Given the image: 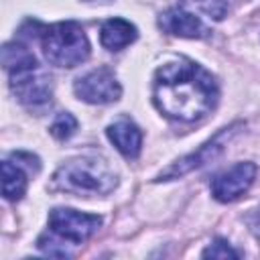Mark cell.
I'll return each instance as SVG.
<instances>
[{"instance_id": "6da1fadb", "label": "cell", "mask_w": 260, "mask_h": 260, "mask_svg": "<svg viewBox=\"0 0 260 260\" xmlns=\"http://www.w3.org/2000/svg\"><path fill=\"white\" fill-rule=\"evenodd\" d=\"M213 75L191 59L165 63L152 81V102L158 112L177 122H197L217 104Z\"/></svg>"}, {"instance_id": "7a4b0ae2", "label": "cell", "mask_w": 260, "mask_h": 260, "mask_svg": "<svg viewBox=\"0 0 260 260\" xmlns=\"http://www.w3.org/2000/svg\"><path fill=\"white\" fill-rule=\"evenodd\" d=\"M118 177L108 160L98 156H77L67 160L53 175V187L73 195H106L114 191Z\"/></svg>"}, {"instance_id": "3957f363", "label": "cell", "mask_w": 260, "mask_h": 260, "mask_svg": "<svg viewBox=\"0 0 260 260\" xmlns=\"http://www.w3.org/2000/svg\"><path fill=\"white\" fill-rule=\"evenodd\" d=\"M41 47L51 65L77 67L89 57V41L83 28L73 22H55L41 28Z\"/></svg>"}, {"instance_id": "277c9868", "label": "cell", "mask_w": 260, "mask_h": 260, "mask_svg": "<svg viewBox=\"0 0 260 260\" xmlns=\"http://www.w3.org/2000/svg\"><path fill=\"white\" fill-rule=\"evenodd\" d=\"M102 225V217L95 213H81L69 207H55L49 213V228L51 232L71 244H81L89 240L98 228Z\"/></svg>"}, {"instance_id": "5b68a950", "label": "cell", "mask_w": 260, "mask_h": 260, "mask_svg": "<svg viewBox=\"0 0 260 260\" xmlns=\"http://www.w3.org/2000/svg\"><path fill=\"white\" fill-rule=\"evenodd\" d=\"M10 89L18 98V102L30 110L49 106L53 98L51 77L43 69H39V65L10 73Z\"/></svg>"}, {"instance_id": "8992f818", "label": "cell", "mask_w": 260, "mask_h": 260, "mask_svg": "<svg viewBox=\"0 0 260 260\" xmlns=\"http://www.w3.org/2000/svg\"><path fill=\"white\" fill-rule=\"evenodd\" d=\"M240 126H242V122H236V124H232V126H228V128H221L213 138H209L205 144H201L195 152H191V154H187V156L175 160L171 167H167L165 171H160L158 177H156V181H173V179H179V177L191 173L193 169L203 167L205 162H209L211 158H215V156L223 150L225 142L236 134V130H238Z\"/></svg>"}, {"instance_id": "52a82bcc", "label": "cell", "mask_w": 260, "mask_h": 260, "mask_svg": "<svg viewBox=\"0 0 260 260\" xmlns=\"http://www.w3.org/2000/svg\"><path fill=\"white\" fill-rule=\"evenodd\" d=\"M73 91L79 100H83L87 104H112L122 95V87H120L114 71L108 67H98V69L81 75L75 81Z\"/></svg>"}, {"instance_id": "ba28073f", "label": "cell", "mask_w": 260, "mask_h": 260, "mask_svg": "<svg viewBox=\"0 0 260 260\" xmlns=\"http://www.w3.org/2000/svg\"><path fill=\"white\" fill-rule=\"evenodd\" d=\"M256 165L246 160V162H238L232 169L219 173L213 177L211 181V195L221 201V203H230L236 201L238 197H242L254 183L256 179Z\"/></svg>"}, {"instance_id": "9c48e42d", "label": "cell", "mask_w": 260, "mask_h": 260, "mask_svg": "<svg viewBox=\"0 0 260 260\" xmlns=\"http://www.w3.org/2000/svg\"><path fill=\"white\" fill-rule=\"evenodd\" d=\"M158 26L162 32L183 37V39H205L209 35V28L203 24V20L183 8H169L158 16Z\"/></svg>"}, {"instance_id": "30bf717a", "label": "cell", "mask_w": 260, "mask_h": 260, "mask_svg": "<svg viewBox=\"0 0 260 260\" xmlns=\"http://www.w3.org/2000/svg\"><path fill=\"white\" fill-rule=\"evenodd\" d=\"M108 138L112 140V144L126 156V158H136L142 146V132L140 128L130 122V120H118L114 124L108 126L106 130Z\"/></svg>"}, {"instance_id": "8fae6325", "label": "cell", "mask_w": 260, "mask_h": 260, "mask_svg": "<svg viewBox=\"0 0 260 260\" xmlns=\"http://www.w3.org/2000/svg\"><path fill=\"white\" fill-rule=\"evenodd\" d=\"M136 37H138L136 26L124 18H110L100 28V43L108 51H120L130 43H134Z\"/></svg>"}, {"instance_id": "7c38bea8", "label": "cell", "mask_w": 260, "mask_h": 260, "mask_svg": "<svg viewBox=\"0 0 260 260\" xmlns=\"http://www.w3.org/2000/svg\"><path fill=\"white\" fill-rule=\"evenodd\" d=\"M26 191V175L20 169L18 162L4 160L2 162V193L8 201H18L22 199Z\"/></svg>"}, {"instance_id": "4fadbf2b", "label": "cell", "mask_w": 260, "mask_h": 260, "mask_svg": "<svg viewBox=\"0 0 260 260\" xmlns=\"http://www.w3.org/2000/svg\"><path fill=\"white\" fill-rule=\"evenodd\" d=\"M2 65L4 69L10 73H16V71H22V69H28V67H35L39 65L35 55L24 47V45H18V43H8L4 45L2 49Z\"/></svg>"}, {"instance_id": "5bb4252c", "label": "cell", "mask_w": 260, "mask_h": 260, "mask_svg": "<svg viewBox=\"0 0 260 260\" xmlns=\"http://www.w3.org/2000/svg\"><path fill=\"white\" fill-rule=\"evenodd\" d=\"M75 130H77V120H75L69 112H61V114L53 120V124H51V134H53L57 140H67V138H71V136L75 134Z\"/></svg>"}, {"instance_id": "9a60e30c", "label": "cell", "mask_w": 260, "mask_h": 260, "mask_svg": "<svg viewBox=\"0 0 260 260\" xmlns=\"http://www.w3.org/2000/svg\"><path fill=\"white\" fill-rule=\"evenodd\" d=\"M240 254L221 238L213 240L205 250H203V258H238Z\"/></svg>"}, {"instance_id": "2e32d148", "label": "cell", "mask_w": 260, "mask_h": 260, "mask_svg": "<svg viewBox=\"0 0 260 260\" xmlns=\"http://www.w3.org/2000/svg\"><path fill=\"white\" fill-rule=\"evenodd\" d=\"M189 2H197L209 16H213L215 20L223 18L225 14V2L223 0H189Z\"/></svg>"}]
</instances>
